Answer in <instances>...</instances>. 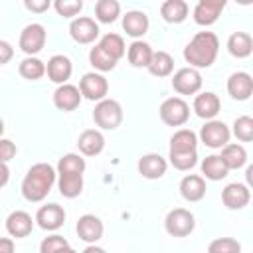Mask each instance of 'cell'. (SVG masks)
Segmentation results:
<instances>
[{
    "label": "cell",
    "instance_id": "41",
    "mask_svg": "<svg viewBox=\"0 0 253 253\" xmlns=\"http://www.w3.org/2000/svg\"><path fill=\"white\" fill-rule=\"evenodd\" d=\"M16 152H18V148L10 138H0V162L8 164L16 156Z\"/></svg>",
    "mask_w": 253,
    "mask_h": 253
},
{
    "label": "cell",
    "instance_id": "12",
    "mask_svg": "<svg viewBox=\"0 0 253 253\" xmlns=\"http://www.w3.org/2000/svg\"><path fill=\"white\" fill-rule=\"evenodd\" d=\"M251 200V192H249V186L247 184H241V182H233V184H227L221 192V202L227 210H243Z\"/></svg>",
    "mask_w": 253,
    "mask_h": 253
},
{
    "label": "cell",
    "instance_id": "4",
    "mask_svg": "<svg viewBox=\"0 0 253 253\" xmlns=\"http://www.w3.org/2000/svg\"><path fill=\"white\" fill-rule=\"evenodd\" d=\"M194 227H196V217L186 208L170 210L166 219H164V229L172 237H186V235H190L194 231Z\"/></svg>",
    "mask_w": 253,
    "mask_h": 253
},
{
    "label": "cell",
    "instance_id": "22",
    "mask_svg": "<svg viewBox=\"0 0 253 253\" xmlns=\"http://www.w3.org/2000/svg\"><path fill=\"white\" fill-rule=\"evenodd\" d=\"M148 26H150L148 16L140 10H130L123 16V30L126 32V36H130L134 40L142 38L148 32Z\"/></svg>",
    "mask_w": 253,
    "mask_h": 253
},
{
    "label": "cell",
    "instance_id": "11",
    "mask_svg": "<svg viewBox=\"0 0 253 253\" xmlns=\"http://www.w3.org/2000/svg\"><path fill=\"white\" fill-rule=\"evenodd\" d=\"M225 8V0H200L194 6V22L198 26H211Z\"/></svg>",
    "mask_w": 253,
    "mask_h": 253
},
{
    "label": "cell",
    "instance_id": "23",
    "mask_svg": "<svg viewBox=\"0 0 253 253\" xmlns=\"http://www.w3.org/2000/svg\"><path fill=\"white\" fill-rule=\"evenodd\" d=\"M198 150V134L190 128H180L170 136V154L196 152Z\"/></svg>",
    "mask_w": 253,
    "mask_h": 253
},
{
    "label": "cell",
    "instance_id": "43",
    "mask_svg": "<svg viewBox=\"0 0 253 253\" xmlns=\"http://www.w3.org/2000/svg\"><path fill=\"white\" fill-rule=\"evenodd\" d=\"M24 6H26L28 10H32V12L42 14V12H45L51 4H49V0H26V2H24Z\"/></svg>",
    "mask_w": 253,
    "mask_h": 253
},
{
    "label": "cell",
    "instance_id": "15",
    "mask_svg": "<svg viewBox=\"0 0 253 253\" xmlns=\"http://www.w3.org/2000/svg\"><path fill=\"white\" fill-rule=\"evenodd\" d=\"M75 229H77L79 239H83L85 243H91V245H93L95 241H99V239L103 237L105 225H103V221H101L97 215H93V213H85V215L79 217Z\"/></svg>",
    "mask_w": 253,
    "mask_h": 253
},
{
    "label": "cell",
    "instance_id": "48",
    "mask_svg": "<svg viewBox=\"0 0 253 253\" xmlns=\"http://www.w3.org/2000/svg\"><path fill=\"white\" fill-rule=\"evenodd\" d=\"M2 134H4V121L0 119V138H2Z\"/></svg>",
    "mask_w": 253,
    "mask_h": 253
},
{
    "label": "cell",
    "instance_id": "26",
    "mask_svg": "<svg viewBox=\"0 0 253 253\" xmlns=\"http://www.w3.org/2000/svg\"><path fill=\"white\" fill-rule=\"evenodd\" d=\"M190 6L184 0H166L160 6V16L168 24H182L188 18Z\"/></svg>",
    "mask_w": 253,
    "mask_h": 253
},
{
    "label": "cell",
    "instance_id": "36",
    "mask_svg": "<svg viewBox=\"0 0 253 253\" xmlns=\"http://www.w3.org/2000/svg\"><path fill=\"white\" fill-rule=\"evenodd\" d=\"M89 63H91L97 71H103V73L117 67V61H115L107 51H103L97 43H95V47H91V51H89Z\"/></svg>",
    "mask_w": 253,
    "mask_h": 253
},
{
    "label": "cell",
    "instance_id": "37",
    "mask_svg": "<svg viewBox=\"0 0 253 253\" xmlns=\"http://www.w3.org/2000/svg\"><path fill=\"white\" fill-rule=\"evenodd\" d=\"M233 134L241 142H251L253 140V119L249 115H241L233 121Z\"/></svg>",
    "mask_w": 253,
    "mask_h": 253
},
{
    "label": "cell",
    "instance_id": "42",
    "mask_svg": "<svg viewBox=\"0 0 253 253\" xmlns=\"http://www.w3.org/2000/svg\"><path fill=\"white\" fill-rule=\"evenodd\" d=\"M12 57H14V47L6 40H0V65H6Z\"/></svg>",
    "mask_w": 253,
    "mask_h": 253
},
{
    "label": "cell",
    "instance_id": "10",
    "mask_svg": "<svg viewBox=\"0 0 253 253\" xmlns=\"http://www.w3.org/2000/svg\"><path fill=\"white\" fill-rule=\"evenodd\" d=\"M69 34L77 43H93L99 38V24L89 16H79L71 20Z\"/></svg>",
    "mask_w": 253,
    "mask_h": 253
},
{
    "label": "cell",
    "instance_id": "6",
    "mask_svg": "<svg viewBox=\"0 0 253 253\" xmlns=\"http://www.w3.org/2000/svg\"><path fill=\"white\" fill-rule=\"evenodd\" d=\"M45 38H47L45 28H43L42 24L34 22V24H28V26L22 30L18 43H20V49H22L28 57H34L36 53H40V51L43 49Z\"/></svg>",
    "mask_w": 253,
    "mask_h": 253
},
{
    "label": "cell",
    "instance_id": "27",
    "mask_svg": "<svg viewBox=\"0 0 253 253\" xmlns=\"http://www.w3.org/2000/svg\"><path fill=\"white\" fill-rule=\"evenodd\" d=\"M152 53H154V49L150 47V43H146L142 40H134L126 49V57L132 67H148Z\"/></svg>",
    "mask_w": 253,
    "mask_h": 253
},
{
    "label": "cell",
    "instance_id": "2",
    "mask_svg": "<svg viewBox=\"0 0 253 253\" xmlns=\"http://www.w3.org/2000/svg\"><path fill=\"white\" fill-rule=\"evenodd\" d=\"M219 51V40L213 32H198L184 47V59L194 69L211 67Z\"/></svg>",
    "mask_w": 253,
    "mask_h": 253
},
{
    "label": "cell",
    "instance_id": "14",
    "mask_svg": "<svg viewBox=\"0 0 253 253\" xmlns=\"http://www.w3.org/2000/svg\"><path fill=\"white\" fill-rule=\"evenodd\" d=\"M71 71H73V65H71V59L63 53H57V55H51L45 63V73H47V79L57 83V85H63L67 83V79L71 77Z\"/></svg>",
    "mask_w": 253,
    "mask_h": 253
},
{
    "label": "cell",
    "instance_id": "7",
    "mask_svg": "<svg viewBox=\"0 0 253 253\" xmlns=\"http://www.w3.org/2000/svg\"><path fill=\"white\" fill-rule=\"evenodd\" d=\"M231 130L223 121H206V125L200 128V140L210 148H223L229 142Z\"/></svg>",
    "mask_w": 253,
    "mask_h": 253
},
{
    "label": "cell",
    "instance_id": "40",
    "mask_svg": "<svg viewBox=\"0 0 253 253\" xmlns=\"http://www.w3.org/2000/svg\"><path fill=\"white\" fill-rule=\"evenodd\" d=\"M67 245H69V243H67L65 237L53 233V235L43 237V241L40 243V253H55V251H59L61 247H67Z\"/></svg>",
    "mask_w": 253,
    "mask_h": 253
},
{
    "label": "cell",
    "instance_id": "38",
    "mask_svg": "<svg viewBox=\"0 0 253 253\" xmlns=\"http://www.w3.org/2000/svg\"><path fill=\"white\" fill-rule=\"evenodd\" d=\"M208 253H241V243L233 237H215L210 241Z\"/></svg>",
    "mask_w": 253,
    "mask_h": 253
},
{
    "label": "cell",
    "instance_id": "9",
    "mask_svg": "<svg viewBox=\"0 0 253 253\" xmlns=\"http://www.w3.org/2000/svg\"><path fill=\"white\" fill-rule=\"evenodd\" d=\"M172 87L180 95H196L202 89V75L194 67H182L174 73Z\"/></svg>",
    "mask_w": 253,
    "mask_h": 253
},
{
    "label": "cell",
    "instance_id": "13",
    "mask_svg": "<svg viewBox=\"0 0 253 253\" xmlns=\"http://www.w3.org/2000/svg\"><path fill=\"white\" fill-rule=\"evenodd\" d=\"M36 221L42 229L45 231H55L63 225L65 221V210L59 204H45L38 210L36 213Z\"/></svg>",
    "mask_w": 253,
    "mask_h": 253
},
{
    "label": "cell",
    "instance_id": "44",
    "mask_svg": "<svg viewBox=\"0 0 253 253\" xmlns=\"http://www.w3.org/2000/svg\"><path fill=\"white\" fill-rule=\"evenodd\" d=\"M16 245H14V239L10 237H0V253H14Z\"/></svg>",
    "mask_w": 253,
    "mask_h": 253
},
{
    "label": "cell",
    "instance_id": "21",
    "mask_svg": "<svg viewBox=\"0 0 253 253\" xmlns=\"http://www.w3.org/2000/svg\"><path fill=\"white\" fill-rule=\"evenodd\" d=\"M219 109H221V101H219V97H217L215 93H211V91L200 93V95H196V99H194V111H196V115H198L200 119L211 121V119H215V115L219 113Z\"/></svg>",
    "mask_w": 253,
    "mask_h": 253
},
{
    "label": "cell",
    "instance_id": "24",
    "mask_svg": "<svg viewBox=\"0 0 253 253\" xmlns=\"http://www.w3.org/2000/svg\"><path fill=\"white\" fill-rule=\"evenodd\" d=\"M180 194L186 202H200L206 196V180L198 174H188L180 182Z\"/></svg>",
    "mask_w": 253,
    "mask_h": 253
},
{
    "label": "cell",
    "instance_id": "8",
    "mask_svg": "<svg viewBox=\"0 0 253 253\" xmlns=\"http://www.w3.org/2000/svg\"><path fill=\"white\" fill-rule=\"evenodd\" d=\"M79 93H81V97L99 103V101L107 99L109 83H107V79L101 73L91 71V73H85L81 77V81H79Z\"/></svg>",
    "mask_w": 253,
    "mask_h": 253
},
{
    "label": "cell",
    "instance_id": "1",
    "mask_svg": "<svg viewBox=\"0 0 253 253\" xmlns=\"http://www.w3.org/2000/svg\"><path fill=\"white\" fill-rule=\"evenodd\" d=\"M55 178H57V172L47 162L34 164L22 180V196L28 202H34V204L45 200L51 186L55 184Z\"/></svg>",
    "mask_w": 253,
    "mask_h": 253
},
{
    "label": "cell",
    "instance_id": "45",
    "mask_svg": "<svg viewBox=\"0 0 253 253\" xmlns=\"http://www.w3.org/2000/svg\"><path fill=\"white\" fill-rule=\"evenodd\" d=\"M8 180H10V168H8V164L0 162V188H4L8 184Z\"/></svg>",
    "mask_w": 253,
    "mask_h": 253
},
{
    "label": "cell",
    "instance_id": "30",
    "mask_svg": "<svg viewBox=\"0 0 253 253\" xmlns=\"http://www.w3.org/2000/svg\"><path fill=\"white\" fill-rule=\"evenodd\" d=\"M154 77H168L172 71H174V57L168 53V51H154L152 53V59L146 67Z\"/></svg>",
    "mask_w": 253,
    "mask_h": 253
},
{
    "label": "cell",
    "instance_id": "25",
    "mask_svg": "<svg viewBox=\"0 0 253 253\" xmlns=\"http://www.w3.org/2000/svg\"><path fill=\"white\" fill-rule=\"evenodd\" d=\"M217 156L221 158L227 170H239L241 166L247 164V150L243 148V144H237V142H227L221 148V154Z\"/></svg>",
    "mask_w": 253,
    "mask_h": 253
},
{
    "label": "cell",
    "instance_id": "46",
    "mask_svg": "<svg viewBox=\"0 0 253 253\" xmlns=\"http://www.w3.org/2000/svg\"><path fill=\"white\" fill-rule=\"evenodd\" d=\"M83 253H107V251H105L103 247H99V245L93 243V245H87V247L83 249Z\"/></svg>",
    "mask_w": 253,
    "mask_h": 253
},
{
    "label": "cell",
    "instance_id": "3",
    "mask_svg": "<svg viewBox=\"0 0 253 253\" xmlns=\"http://www.w3.org/2000/svg\"><path fill=\"white\" fill-rule=\"evenodd\" d=\"M93 121L103 130H115L123 123V107L115 99H103L93 109Z\"/></svg>",
    "mask_w": 253,
    "mask_h": 253
},
{
    "label": "cell",
    "instance_id": "19",
    "mask_svg": "<svg viewBox=\"0 0 253 253\" xmlns=\"http://www.w3.org/2000/svg\"><path fill=\"white\" fill-rule=\"evenodd\" d=\"M34 229V219L28 211L24 210H16L12 211L8 217H6V231L16 237V239H22V237H28Z\"/></svg>",
    "mask_w": 253,
    "mask_h": 253
},
{
    "label": "cell",
    "instance_id": "35",
    "mask_svg": "<svg viewBox=\"0 0 253 253\" xmlns=\"http://www.w3.org/2000/svg\"><path fill=\"white\" fill-rule=\"evenodd\" d=\"M85 158L75 154V152H67L59 158L57 162V174H83L85 172Z\"/></svg>",
    "mask_w": 253,
    "mask_h": 253
},
{
    "label": "cell",
    "instance_id": "28",
    "mask_svg": "<svg viewBox=\"0 0 253 253\" xmlns=\"http://www.w3.org/2000/svg\"><path fill=\"white\" fill-rule=\"evenodd\" d=\"M227 51L237 57V59H243V57H249L251 51H253V40L247 32H233L227 40Z\"/></svg>",
    "mask_w": 253,
    "mask_h": 253
},
{
    "label": "cell",
    "instance_id": "29",
    "mask_svg": "<svg viewBox=\"0 0 253 253\" xmlns=\"http://www.w3.org/2000/svg\"><path fill=\"white\" fill-rule=\"evenodd\" d=\"M57 188L63 198H77L83 192V174H57Z\"/></svg>",
    "mask_w": 253,
    "mask_h": 253
},
{
    "label": "cell",
    "instance_id": "20",
    "mask_svg": "<svg viewBox=\"0 0 253 253\" xmlns=\"http://www.w3.org/2000/svg\"><path fill=\"white\" fill-rule=\"evenodd\" d=\"M77 146H79V152L83 156H97L105 148V136L97 128H87V130H83L79 134Z\"/></svg>",
    "mask_w": 253,
    "mask_h": 253
},
{
    "label": "cell",
    "instance_id": "16",
    "mask_svg": "<svg viewBox=\"0 0 253 253\" xmlns=\"http://www.w3.org/2000/svg\"><path fill=\"white\" fill-rule=\"evenodd\" d=\"M227 93L235 101H247L253 93V79L245 71H235L227 79Z\"/></svg>",
    "mask_w": 253,
    "mask_h": 253
},
{
    "label": "cell",
    "instance_id": "34",
    "mask_svg": "<svg viewBox=\"0 0 253 253\" xmlns=\"http://www.w3.org/2000/svg\"><path fill=\"white\" fill-rule=\"evenodd\" d=\"M20 75L24 79H30V81H38L45 75V63L42 59H38L36 55L34 57H24L20 61V67H18Z\"/></svg>",
    "mask_w": 253,
    "mask_h": 253
},
{
    "label": "cell",
    "instance_id": "31",
    "mask_svg": "<svg viewBox=\"0 0 253 253\" xmlns=\"http://www.w3.org/2000/svg\"><path fill=\"white\" fill-rule=\"evenodd\" d=\"M227 168H225V164L221 162V158L217 156V154H210V156H206L204 160H202V178L206 180H211V182H217V180H223L225 176H227Z\"/></svg>",
    "mask_w": 253,
    "mask_h": 253
},
{
    "label": "cell",
    "instance_id": "18",
    "mask_svg": "<svg viewBox=\"0 0 253 253\" xmlns=\"http://www.w3.org/2000/svg\"><path fill=\"white\" fill-rule=\"evenodd\" d=\"M136 166H138V172H140L144 178H148V180H158V178H162V176L166 174V170H168L166 158H162V156L156 154V152H150V154L140 156Z\"/></svg>",
    "mask_w": 253,
    "mask_h": 253
},
{
    "label": "cell",
    "instance_id": "39",
    "mask_svg": "<svg viewBox=\"0 0 253 253\" xmlns=\"http://www.w3.org/2000/svg\"><path fill=\"white\" fill-rule=\"evenodd\" d=\"M53 8H55V12H57L59 16H63V18H73V16H77V14L81 12L83 2H81V0H55Z\"/></svg>",
    "mask_w": 253,
    "mask_h": 253
},
{
    "label": "cell",
    "instance_id": "33",
    "mask_svg": "<svg viewBox=\"0 0 253 253\" xmlns=\"http://www.w3.org/2000/svg\"><path fill=\"white\" fill-rule=\"evenodd\" d=\"M121 14V4L117 0H99L95 4V18L101 24H113Z\"/></svg>",
    "mask_w": 253,
    "mask_h": 253
},
{
    "label": "cell",
    "instance_id": "47",
    "mask_svg": "<svg viewBox=\"0 0 253 253\" xmlns=\"http://www.w3.org/2000/svg\"><path fill=\"white\" fill-rule=\"evenodd\" d=\"M55 253H77V251H75L71 245H67V247H61V249H59V251H55Z\"/></svg>",
    "mask_w": 253,
    "mask_h": 253
},
{
    "label": "cell",
    "instance_id": "17",
    "mask_svg": "<svg viewBox=\"0 0 253 253\" xmlns=\"http://www.w3.org/2000/svg\"><path fill=\"white\" fill-rule=\"evenodd\" d=\"M81 103V93H79V87L71 85V83H63L59 85L55 91H53V105L59 109V111H75Z\"/></svg>",
    "mask_w": 253,
    "mask_h": 253
},
{
    "label": "cell",
    "instance_id": "5",
    "mask_svg": "<svg viewBox=\"0 0 253 253\" xmlns=\"http://www.w3.org/2000/svg\"><path fill=\"white\" fill-rule=\"evenodd\" d=\"M160 119L168 126H182L190 119V107L182 97H168L162 101L160 109Z\"/></svg>",
    "mask_w": 253,
    "mask_h": 253
},
{
    "label": "cell",
    "instance_id": "32",
    "mask_svg": "<svg viewBox=\"0 0 253 253\" xmlns=\"http://www.w3.org/2000/svg\"><path fill=\"white\" fill-rule=\"evenodd\" d=\"M103 51H107L117 63H119V59L126 53V45H125V40L119 36V34H105L101 40H99V43H97Z\"/></svg>",
    "mask_w": 253,
    "mask_h": 253
}]
</instances>
